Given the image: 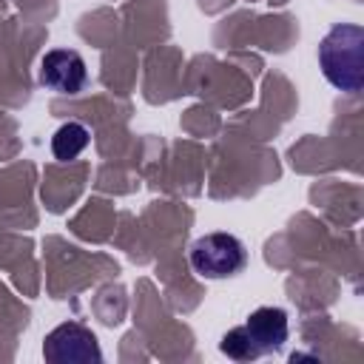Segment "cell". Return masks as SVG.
Returning <instances> with one entry per match:
<instances>
[{"label": "cell", "mask_w": 364, "mask_h": 364, "mask_svg": "<svg viewBox=\"0 0 364 364\" xmlns=\"http://www.w3.org/2000/svg\"><path fill=\"white\" fill-rule=\"evenodd\" d=\"M219 350H222L228 358H233V361H253V358H259V350L253 347V341H250V336L245 333V327L228 330V333L222 336V341H219Z\"/></svg>", "instance_id": "cell-7"}, {"label": "cell", "mask_w": 364, "mask_h": 364, "mask_svg": "<svg viewBox=\"0 0 364 364\" xmlns=\"http://www.w3.org/2000/svg\"><path fill=\"white\" fill-rule=\"evenodd\" d=\"M242 327L250 336L259 355L279 350L290 336V321H287V313L282 307H259L247 316V321Z\"/></svg>", "instance_id": "cell-5"}, {"label": "cell", "mask_w": 364, "mask_h": 364, "mask_svg": "<svg viewBox=\"0 0 364 364\" xmlns=\"http://www.w3.org/2000/svg\"><path fill=\"white\" fill-rule=\"evenodd\" d=\"M318 63L336 88L358 94L364 85V28L353 23L330 28L318 46Z\"/></svg>", "instance_id": "cell-1"}, {"label": "cell", "mask_w": 364, "mask_h": 364, "mask_svg": "<svg viewBox=\"0 0 364 364\" xmlns=\"http://www.w3.org/2000/svg\"><path fill=\"white\" fill-rule=\"evenodd\" d=\"M88 142H91V134H88V128L82 122H65L51 136V154L60 162H71L88 148Z\"/></svg>", "instance_id": "cell-6"}, {"label": "cell", "mask_w": 364, "mask_h": 364, "mask_svg": "<svg viewBox=\"0 0 364 364\" xmlns=\"http://www.w3.org/2000/svg\"><path fill=\"white\" fill-rule=\"evenodd\" d=\"M40 82L57 94H80L88 85L85 60L74 48H51L40 60Z\"/></svg>", "instance_id": "cell-4"}, {"label": "cell", "mask_w": 364, "mask_h": 364, "mask_svg": "<svg viewBox=\"0 0 364 364\" xmlns=\"http://www.w3.org/2000/svg\"><path fill=\"white\" fill-rule=\"evenodd\" d=\"M43 355L51 364H100L102 350L97 336L80 321H63L43 338Z\"/></svg>", "instance_id": "cell-3"}, {"label": "cell", "mask_w": 364, "mask_h": 364, "mask_svg": "<svg viewBox=\"0 0 364 364\" xmlns=\"http://www.w3.org/2000/svg\"><path fill=\"white\" fill-rule=\"evenodd\" d=\"M247 264V250L233 233H205L191 245V267L202 279H230Z\"/></svg>", "instance_id": "cell-2"}]
</instances>
